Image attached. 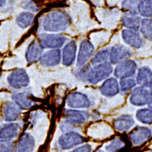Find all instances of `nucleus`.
Instances as JSON below:
<instances>
[{"mask_svg":"<svg viewBox=\"0 0 152 152\" xmlns=\"http://www.w3.org/2000/svg\"><path fill=\"white\" fill-rule=\"evenodd\" d=\"M91 147L90 145L85 144L79 147H77L71 151V152H91Z\"/></svg>","mask_w":152,"mask_h":152,"instance_id":"c9c22d12","label":"nucleus"},{"mask_svg":"<svg viewBox=\"0 0 152 152\" xmlns=\"http://www.w3.org/2000/svg\"><path fill=\"white\" fill-rule=\"evenodd\" d=\"M151 1H139L137 9L139 14L144 17L150 18L151 17Z\"/></svg>","mask_w":152,"mask_h":152,"instance_id":"bb28decb","label":"nucleus"},{"mask_svg":"<svg viewBox=\"0 0 152 152\" xmlns=\"http://www.w3.org/2000/svg\"><path fill=\"white\" fill-rule=\"evenodd\" d=\"M113 72L111 63L106 61L91 67L88 74L86 82L92 85H96L106 79Z\"/></svg>","mask_w":152,"mask_h":152,"instance_id":"f03ea898","label":"nucleus"},{"mask_svg":"<svg viewBox=\"0 0 152 152\" xmlns=\"http://www.w3.org/2000/svg\"><path fill=\"white\" fill-rule=\"evenodd\" d=\"M6 4V1H1L0 0V8L3 7Z\"/></svg>","mask_w":152,"mask_h":152,"instance_id":"e433bc0d","label":"nucleus"},{"mask_svg":"<svg viewBox=\"0 0 152 152\" xmlns=\"http://www.w3.org/2000/svg\"><path fill=\"white\" fill-rule=\"evenodd\" d=\"M66 124L71 125L82 124L86 122L90 118L88 112L78 110H65L63 113Z\"/></svg>","mask_w":152,"mask_h":152,"instance_id":"6e6552de","label":"nucleus"},{"mask_svg":"<svg viewBox=\"0 0 152 152\" xmlns=\"http://www.w3.org/2000/svg\"><path fill=\"white\" fill-rule=\"evenodd\" d=\"M131 55V50L128 48L122 45H116L112 47L110 50V63L114 65L118 64Z\"/></svg>","mask_w":152,"mask_h":152,"instance_id":"1a4fd4ad","label":"nucleus"},{"mask_svg":"<svg viewBox=\"0 0 152 152\" xmlns=\"http://www.w3.org/2000/svg\"><path fill=\"white\" fill-rule=\"evenodd\" d=\"M61 58V50L58 49H53L42 56L40 61L41 64L46 67H51L58 65Z\"/></svg>","mask_w":152,"mask_h":152,"instance_id":"dca6fc26","label":"nucleus"},{"mask_svg":"<svg viewBox=\"0 0 152 152\" xmlns=\"http://www.w3.org/2000/svg\"><path fill=\"white\" fill-rule=\"evenodd\" d=\"M30 96L29 93L20 92L14 93L12 95V99L21 110H28L35 104L34 101L30 98Z\"/></svg>","mask_w":152,"mask_h":152,"instance_id":"412c9836","label":"nucleus"},{"mask_svg":"<svg viewBox=\"0 0 152 152\" xmlns=\"http://www.w3.org/2000/svg\"><path fill=\"white\" fill-rule=\"evenodd\" d=\"M34 15L29 12H24L20 14L16 19V21L18 26L25 29L29 27L33 24L34 21Z\"/></svg>","mask_w":152,"mask_h":152,"instance_id":"393cba45","label":"nucleus"},{"mask_svg":"<svg viewBox=\"0 0 152 152\" xmlns=\"http://www.w3.org/2000/svg\"><path fill=\"white\" fill-rule=\"evenodd\" d=\"M152 74L151 69L147 66H142L139 69L136 81L139 86L145 88H151Z\"/></svg>","mask_w":152,"mask_h":152,"instance_id":"5701e85b","label":"nucleus"},{"mask_svg":"<svg viewBox=\"0 0 152 152\" xmlns=\"http://www.w3.org/2000/svg\"><path fill=\"white\" fill-rule=\"evenodd\" d=\"M20 126L15 123H7L0 127V139L1 140H12L18 135Z\"/></svg>","mask_w":152,"mask_h":152,"instance_id":"a211bd4d","label":"nucleus"},{"mask_svg":"<svg viewBox=\"0 0 152 152\" xmlns=\"http://www.w3.org/2000/svg\"><path fill=\"white\" fill-rule=\"evenodd\" d=\"M124 147V143L119 138L114 139L105 146L107 152H116Z\"/></svg>","mask_w":152,"mask_h":152,"instance_id":"2f4dec72","label":"nucleus"},{"mask_svg":"<svg viewBox=\"0 0 152 152\" xmlns=\"http://www.w3.org/2000/svg\"><path fill=\"white\" fill-rule=\"evenodd\" d=\"M122 35L124 42L129 46L136 49H139L142 46L143 40L140 35L136 31L124 29L122 31Z\"/></svg>","mask_w":152,"mask_h":152,"instance_id":"aec40b11","label":"nucleus"},{"mask_svg":"<svg viewBox=\"0 0 152 152\" xmlns=\"http://www.w3.org/2000/svg\"><path fill=\"white\" fill-rule=\"evenodd\" d=\"M134 124L133 117L128 115H123L118 117L114 122V126L118 131L121 132H127Z\"/></svg>","mask_w":152,"mask_h":152,"instance_id":"b1692460","label":"nucleus"},{"mask_svg":"<svg viewBox=\"0 0 152 152\" xmlns=\"http://www.w3.org/2000/svg\"><path fill=\"white\" fill-rule=\"evenodd\" d=\"M94 51V47L93 45L87 40L82 42L80 49L79 51L77 63L79 66H82L85 65L89 60L93 56Z\"/></svg>","mask_w":152,"mask_h":152,"instance_id":"9b49d317","label":"nucleus"},{"mask_svg":"<svg viewBox=\"0 0 152 152\" xmlns=\"http://www.w3.org/2000/svg\"><path fill=\"white\" fill-rule=\"evenodd\" d=\"M67 104L72 108H87L90 107L91 102L85 94L74 91L68 96Z\"/></svg>","mask_w":152,"mask_h":152,"instance_id":"9d476101","label":"nucleus"},{"mask_svg":"<svg viewBox=\"0 0 152 152\" xmlns=\"http://www.w3.org/2000/svg\"><path fill=\"white\" fill-rule=\"evenodd\" d=\"M110 56V50L108 48L103 49L98 51L91 60V64L96 65L100 63L107 61Z\"/></svg>","mask_w":152,"mask_h":152,"instance_id":"c85d7f7f","label":"nucleus"},{"mask_svg":"<svg viewBox=\"0 0 152 152\" xmlns=\"http://www.w3.org/2000/svg\"><path fill=\"white\" fill-rule=\"evenodd\" d=\"M148 152H151V151H148Z\"/></svg>","mask_w":152,"mask_h":152,"instance_id":"4c0bfd02","label":"nucleus"},{"mask_svg":"<svg viewBox=\"0 0 152 152\" xmlns=\"http://www.w3.org/2000/svg\"><path fill=\"white\" fill-rule=\"evenodd\" d=\"M123 26L127 29L137 31L140 28L141 19L137 15V12H126L122 17Z\"/></svg>","mask_w":152,"mask_h":152,"instance_id":"4468645a","label":"nucleus"},{"mask_svg":"<svg viewBox=\"0 0 152 152\" xmlns=\"http://www.w3.org/2000/svg\"><path fill=\"white\" fill-rule=\"evenodd\" d=\"M137 65L132 60H125L120 62L115 69V75L118 79L130 78L136 73Z\"/></svg>","mask_w":152,"mask_h":152,"instance_id":"423d86ee","label":"nucleus"},{"mask_svg":"<svg viewBox=\"0 0 152 152\" xmlns=\"http://www.w3.org/2000/svg\"><path fill=\"white\" fill-rule=\"evenodd\" d=\"M21 113V110L14 102H7L2 107V114L4 121L12 122L17 121Z\"/></svg>","mask_w":152,"mask_h":152,"instance_id":"ddd939ff","label":"nucleus"},{"mask_svg":"<svg viewBox=\"0 0 152 152\" xmlns=\"http://www.w3.org/2000/svg\"><path fill=\"white\" fill-rule=\"evenodd\" d=\"M21 6L23 8L26 10H31L32 12H37L39 11L40 8L37 7L35 3L31 1H23L21 3Z\"/></svg>","mask_w":152,"mask_h":152,"instance_id":"f704fd0d","label":"nucleus"},{"mask_svg":"<svg viewBox=\"0 0 152 152\" xmlns=\"http://www.w3.org/2000/svg\"><path fill=\"white\" fill-rule=\"evenodd\" d=\"M7 82L11 87L18 90L27 87L29 85L30 79L26 71L22 68H18L9 74Z\"/></svg>","mask_w":152,"mask_h":152,"instance_id":"39448f33","label":"nucleus"},{"mask_svg":"<svg viewBox=\"0 0 152 152\" xmlns=\"http://www.w3.org/2000/svg\"><path fill=\"white\" fill-rule=\"evenodd\" d=\"M0 152H17V146L11 140L0 139Z\"/></svg>","mask_w":152,"mask_h":152,"instance_id":"7c9ffc66","label":"nucleus"},{"mask_svg":"<svg viewBox=\"0 0 152 152\" xmlns=\"http://www.w3.org/2000/svg\"><path fill=\"white\" fill-rule=\"evenodd\" d=\"M137 1H124L122 4V7L123 9H125L126 10H129V12H137L136 9L137 7Z\"/></svg>","mask_w":152,"mask_h":152,"instance_id":"72a5a7b5","label":"nucleus"},{"mask_svg":"<svg viewBox=\"0 0 152 152\" xmlns=\"http://www.w3.org/2000/svg\"><path fill=\"white\" fill-rule=\"evenodd\" d=\"M67 40V37L60 34H42L39 36V42L43 48L58 49Z\"/></svg>","mask_w":152,"mask_h":152,"instance_id":"20e7f679","label":"nucleus"},{"mask_svg":"<svg viewBox=\"0 0 152 152\" xmlns=\"http://www.w3.org/2000/svg\"><path fill=\"white\" fill-rule=\"evenodd\" d=\"M43 51V48L40 42L33 40L29 45L26 53V58L29 63H35L40 59Z\"/></svg>","mask_w":152,"mask_h":152,"instance_id":"f3484780","label":"nucleus"},{"mask_svg":"<svg viewBox=\"0 0 152 152\" xmlns=\"http://www.w3.org/2000/svg\"><path fill=\"white\" fill-rule=\"evenodd\" d=\"M83 141L84 138L82 135L73 132L62 134L58 139V143L63 150L71 149L81 144Z\"/></svg>","mask_w":152,"mask_h":152,"instance_id":"0eeeda50","label":"nucleus"},{"mask_svg":"<svg viewBox=\"0 0 152 152\" xmlns=\"http://www.w3.org/2000/svg\"><path fill=\"white\" fill-rule=\"evenodd\" d=\"M35 140L30 133H24L19 139L17 145V152H33Z\"/></svg>","mask_w":152,"mask_h":152,"instance_id":"4be33fe9","label":"nucleus"},{"mask_svg":"<svg viewBox=\"0 0 152 152\" xmlns=\"http://www.w3.org/2000/svg\"><path fill=\"white\" fill-rule=\"evenodd\" d=\"M71 23L69 16L65 12L54 10L48 14L43 20V29L48 32L64 31Z\"/></svg>","mask_w":152,"mask_h":152,"instance_id":"f257e3e1","label":"nucleus"},{"mask_svg":"<svg viewBox=\"0 0 152 152\" xmlns=\"http://www.w3.org/2000/svg\"><path fill=\"white\" fill-rule=\"evenodd\" d=\"M136 85V82L134 79L132 78L121 79L120 81V87L121 90L124 92L128 91L132 88L135 87Z\"/></svg>","mask_w":152,"mask_h":152,"instance_id":"473e14b6","label":"nucleus"},{"mask_svg":"<svg viewBox=\"0 0 152 152\" xmlns=\"http://www.w3.org/2000/svg\"><path fill=\"white\" fill-rule=\"evenodd\" d=\"M100 93L106 97H113L119 93L120 88L117 79L109 78L107 79L100 88Z\"/></svg>","mask_w":152,"mask_h":152,"instance_id":"6ab92c4d","label":"nucleus"},{"mask_svg":"<svg viewBox=\"0 0 152 152\" xmlns=\"http://www.w3.org/2000/svg\"><path fill=\"white\" fill-rule=\"evenodd\" d=\"M151 131L145 126H138L134 128L129 134V137L135 145H140L150 137Z\"/></svg>","mask_w":152,"mask_h":152,"instance_id":"f8f14e48","label":"nucleus"},{"mask_svg":"<svg viewBox=\"0 0 152 152\" xmlns=\"http://www.w3.org/2000/svg\"><path fill=\"white\" fill-rule=\"evenodd\" d=\"M151 24L152 23L151 18H144L141 21V32L145 39L149 41H151L152 39Z\"/></svg>","mask_w":152,"mask_h":152,"instance_id":"cd10ccee","label":"nucleus"},{"mask_svg":"<svg viewBox=\"0 0 152 152\" xmlns=\"http://www.w3.org/2000/svg\"><path fill=\"white\" fill-rule=\"evenodd\" d=\"M77 44L74 40L69 42L62 50V63L63 65L69 66L72 65L76 58Z\"/></svg>","mask_w":152,"mask_h":152,"instance_id":"2eb2a0df","label":"nucleus"},{"mask_svg":"<svg viewBox=\"0 0 152 152\" xmlns=\"http://www.w3.org/2000/svg\"><path fill=\"white\" fill-rule=\"evenodd\" d=\"M90 65H85L74 70V74L78 79L83 82H86L88 72L91 68Z\"/></svg>","mask_w":152,"mask_h":152,"instance_id":"c756f323","label":"nucleus"},{"mask_svg":"<svg viewBox=\"0 0 152 152\" xmlns=\"http://www.w3.org/2000/svg\"><path fill=\"white\" fill-rule=\"evenodd\" d=\"M130 102L135 106H144L148 105L151 109V91L142 86L134 88L132 91Z\"/></svg>","mask_w":152,"mask_h":152,"instance_id":"7ed1b4c3","label":"nucleus"},{"mask_svg":"<svg viewBox=\"0 0 152 152\" xmlns=\"http://www.w3.org/2000/svg\"><path fill=\"white\" fill-rule=\"evenodd\" d=\"M136 117L137 119L145 124H151L152 121V111L150 108H143L137 110Z\"/></svg>","mask_w":152,"mask_h":152,"instance_id":"a878e982","label":"nucleus"}]
</instances>
